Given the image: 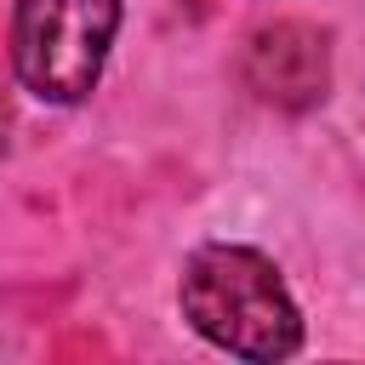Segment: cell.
Here are the masks:
<instances>
[{
    "label": "cell",
    "mask_w": 365,
    "mask_h": 365,
    "mask_svg": "<svg viewBox=\"0 0 365 365\" xmlns=\"http://www.w3.org/2000/svg\"><path fill=\"white\" fill-rule=\"evenodd\" d=\"M182 319L234 359H291L302 348V314L279 268L251 245H200L182 262Z\"/></svg>",
    "instance_id": "obj_1"
},
{
    "label": "cell",
    "mask_w": 365,
    "mask_h": 365,
    "mask_svg": "<svg viewBox=\"0 0 365 365\" xmlns=\"http://www.w3.org/2000/svg\"><path fill=\"white\" fill-rule=\"evenodd\" d=\"M120 0H17L11 68L46 103H80L103 80Z\"/></svg>",
    "instance_id": "obj_2"
},
{
    "label": "cell",
    "mask_w": 365,
    "mask_h": 365,
    "mask_svg": "<svg viewBox=\"0 0 365 365\" xmlns=\"http://www.w3.org/2000/svg\"><path fill=\"white\" fill-rule=\"evenodd\" d=\"M245 80L262 103L314 108L331 86V46L314 23H274L257 29L245 46Z\"/></svg>",
    "instance_id": "obj_3"
},
{
    "label": "cell",
    "mask_w": 365,
    "mask_h": 365,
    "mask_svg": "<svg viewBox=\"0 0 365 365\" xmlns=\"http://www.w3.org/2000/svg\"><path fill=\"white\" fill-rule=\"evenodd\" d=\"M0 148H6V103H0Z\"/></svg>",
    "instance_id": "obj_4"
}]
</instances>
